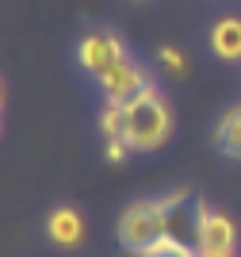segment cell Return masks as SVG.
<instances>
[{"label": "cell", "mask_w": 241, "mask_h": 257, "mask_svg": "<svg viewBox=\"0 0 241 257\" xmlns=\"http://www.w3.org/2000/svg\"><path fill=\"white\" fill-rule=\"evenodd\" d=\"M123 111H126V142L134 154L161 150L172 139V107H168L165 92L157 85H146V92L134 96Z\"/></svg>", "instance_id": "6da1fadb"}, {"label": "cell", "mask_w": 241, "mask_h": 257, "mask_svg": "<svg viewBox=\"0 0 241 257\" xmlns=\"http://www.w3.org/2000/svg\"><path fill=\"white\" fill-rule=\"evenodd\" d=\"M165 207H161L157 196H142V200H130V204L119 211L115 223V238L119 246L130 257H149V249L165 238Z\"/></svg>", "instance_id": "7a4b0ae2"}, {"label": "cell", "mask_w": 241, "mask_h": 257, "mask_svg": "<svg viewBox=\"0 0 241 257\" xmlns=\"http://www.w3.org/2000/svg\"><path fill=\"white\" fill-rule=\"evenodd\" d=\"M100 81V92H104V104H115V107H126L134 96L146 92V85H153L146 73V65L134 62V58H123L107 69L104 77H96Z\"/></svg>", "instance_id": "3957f363"}, {"label": "cell", "mask_w": 241, "mask_h": 257, "mask_svg": "<svg viewBox=\"0 0 241 257\" xmlns=\"http://www.w3.org/2000/svg\"><path fill=\"white\" fill-rule=\"evenodd\" d=\"M123 58H130L123 46V39H119L115 31H88L77 43V62H81L84 73H92V77H104L107 69L115 62H123Z\"/></svg>", "instance_id": "277c9868"}, {"label": "cell", "mask_w": 241, "mask_h": 257, "mask_svg": "<svg viewBox=\"0 0 241 257\" xmlns=\"http://www.w3.org/2000/svg\"><path fill=\"white\" fill-rule=\"evenodd\" d=\"M195 249L207 253H233L237 249V226L226 211L218 207H199V223H195Z\"/></svg>", "instance_id": "5b68a950"}, {"label": "cell", "mask_w": 241, "mask_h": 257, "mask_svg": "<svg viewBox=\"0 0 241 257\" xmlns=\"http://www.w3.org/2000/svg\"><path fill=\"white\" fill-rule=\"evenodd\" d=\"M46 238L58 249H77L84 242V219L73 204H58L46 215Z\"/></svg>", "instance_id": "8992f818"}, {"label": "cell", "mask_w": 241, "mask_h": 257, "mask_svg": "<svg viewBox=\"0 0 241 257\" xmlns=\"http://www.w3.org/2000/svg\"><path fill=\"white\" fill-rule=\"evenodd\" d=\"M210 54L218 62H241V16H222L210 23Z\"/></svg>", "instance_id": "52a82bcc"}, {"label": "cell", "mask_w": 241, "mask_h": 257, "mask_svg": "<svg viewBox=\"0 0 241 257\" xmlns=\"http://www.w3.org/2000/svg\"><path fill=\"white\" fill-rule=\"evenodd\" d=\"M214 146H218L226 158L241 161V104H230L214 123Z\"/></svg>", "instance_id": "ba28073f"}, {"label": "cell", "mask_w": 241, "mask_h": 257, "mask_svg": "<svg viewBox=\"0 0 241 257\" xmlns=\"http://www.w3.org/2000/svg\"><path fill=\"white\" fill-rule=\"evenodd\" d=\"M100 135L104 139H126V111L115 104L100 107Z\"/></svg>", "instance_id": "9c48e42d"}, {"label": "cell", "mask_w": 241, "mask_h": 257, "mask_svg": "<svg viewBox=\"0 0 241 257\" xmlns=\"http://www.w3.org/2000/svg\"><path fill=\"white\" fill-rule=\"evenodd\" d=\"M157 62H161V69H165L168 77H176V81H180V77H188V69H191L188 54L180 50V46H168V43L157 46Z\"/></svg>", "instance_id": "30bf717a"}, {"label": "cell", "mask_w": 241, "mask_h": 257, "mask_svg": "<svg viewBox=\"0 0 241 257\" xmlns=\"http://www.w3.org/2000/svg\"><path fill=\"white\" fill-rule=\"evenodd\" d=\"M130 154H134V150H130V142H126V139H104V158L111 161V165H123Z\"/></svg>", "instance_id": "8fae6325"}, {"label": "cell", "mask_w": 241, "mask_h": 257, "mask_svg": "<svg viewBox=\"0 0 241 257\" xmlns=\"http://www.w3.org/2000/svg\"><path fill=\"white\" fill-rule=\"evenodd\" d=\"M207 257H237V253H207Z\"/></svg>", "instance_id": "7c38bea8"}, {"label": "cell", "mask_w": 241, "mask_h": 257, "mask_svg": "<svg viewBox=\"0 0 241 257\" xmlns=\"http://www.w3.org/2000/svg\"><path fill=\"white\" fill-rule=\"evenodd\" d=\"M0 107H4V81H0Z\"/></svg>", "instance_id": "4fadbf2b"}, {"label": "cell", "mask_w": 241, "mask_h": 257, "mask_svg": "<svg viewBox=\"0 0 241 257\" xmlns=\"http://www.w3.org/2000/svg\"><path fill=\"white\" fill-rule=\"evenodd\" d=\"M130 4H149V0H130Z\"/></svg>", "instance_id": "5bb4252c"}]
</instances>
